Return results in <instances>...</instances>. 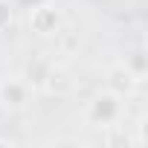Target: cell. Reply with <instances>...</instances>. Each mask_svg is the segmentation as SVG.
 Here are the masks:
<instances>
[{"label": "cell", "instance_id": "3", "mask_svg": "<svg viewBox=\"0 0 148 148\" xmlns=\"http://www.w3.org/2000/svg\"><path fill=\"white\" fill-rule=\"evenodd\" d=\"M47 93H55V96H67L73 87H76V82H73V76L64 70V67H58V64H49V70H47V76H44V84H41Z\"/></svg>", "mask_w": 148, "mask_h": 148}, {"label": "cell", "instance_id": "5", "mask_svg": "<svg viewBox=\"0 0 148 148\" xmlns=\"http://www.w3.org/2000/svg\"><path fill=\"white\" fill-rule=\"evenodd\" d=\"M26 96H29V84L23 79H9L0 84V99H3L6 108H23Z\"/></svg>", "mask_w": 148, "mask_h": 148}, {"label": "cell", "instance_id": "2", "mask_svg": "<svg viewBox=\"0 0 148 148\" xmlns=\"http://www.w3.org/2000/svg\"><path fill=\"white\" fill-rule=\"evenodd\" d=\"M29 26H32L38 35H55V29L61 26V15H58V9H52V6H47V3L32 6V12H29Z\"/></svg>", "mask_w": 148, "mask_h": 148}, {"label": "cell", "instance_id": "6", "mask_svg": "<svg viewBox=\"0 0 148 148\" xmlns=\"http://www.w3.org/2000/svg\"><path fill=\"white\" fill-rule=\"evenodd\" d=\"M9 23H12V9H9V3L0 0V29H6Z\"/></svg>", "mask_w": 148, "mask_h": 148}, {"label": "cell", "instance_id": "1", "mask_svg": "<svg viewBox=\"0 0 148 148\" xmlns=\"http://www.w3.org/2000/svg\"><path fill=\"white\" fill-rule=\"evenodd\" d=\"M119 116H122V96L113 93V90L99 93V96L90 102V108H87V119H90L93 125H99V128L113 125Z\"/></svg>", "mask_w": 148, "mask_h": 148}, {"label": "cell", "instance_id": "4", "mask_svg": "<svg viewBox=\"0 0 148 148\" xmlns=\"http://www.w3.org/2000/svg\"><path fill=\"white\" fill-rule=\"evenodd\" d=\"M108 84H110V90H113V93L128 96V93L139 84V79L131 73V67H128V64H113V67H110V73H108Z\"/></svg>", "mask_w": 148, "mask_h": 148}]
</instances>
